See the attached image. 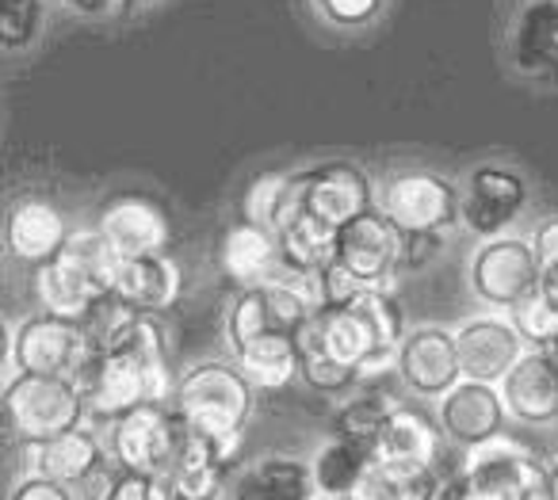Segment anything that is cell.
<instances>
[{
    "label": "cell",
    "mask_w": 558,
    "mask_h": 500,
    "mask_svg": "<svg viewBox=\"0 0 558 500\" xmlns=\"http://www.w3.org/2000/svg\"><path fill=\"white\" fill-rule=\"evenodd\" d=\"M318 332L322 347L333 359L356 367L372 382L383 370H395L398 344H402L410 329H405V317L395 291L364 286L352 302L318 314Z\"/></svg>",
    "instance_id": "cell-1"
},
{
    "label": "cell",
    "mask_w": 558,
    "mask_h": 500,
    "mask_svg": "<svg viewBox=\"0 0 558 500\" xmlns=\"http://www.w3.org/2000/svg\"><path fill=\"white\" fill-rule=\"evenodd\" d=\"M256 405V386L233 359H203L192 363L177 378L172 393V413L180 416L187 431L222 447H241L248 416Z\"/></svg>",
    "instance_id": "cell-2"
},
{
    "label": "cell",
    "mask_w": 558,
    "mask_h": 500,
    "mask_svg": "<svg viewBox=\"0 0 558 500\" xmlns=\"http://www.w3.org/2000/svg\"><path fill=\"white\" fill-rule=\"evenodd\" d=\"M543 264L535 241L524 233H505L494 241H478L466 256V286L486 309L512 314L520 302L539 291Z\"/></svg>",
    "instance_id": "cell-3"
},
{
    "label": "cell",
    "mask_w": 558,
    "mask_h": 500,
    "mask_svg": "<svg viewBox=\"0 0 558 500\" xmlns=\"http://www.w3.org/2000/svg\"><path fill=\"white\" fill-rule=\"evenodd\" d=\"M4 416H9L12 436H20V443L32 447L65 436L73 428H85L88 405L81 386L70 378L24 375L4 390Z\"/></svg>",
    "instance_id": "cell-4"
},
{
    "label": "cell",
    "mask_w": 558,
    "mask_h": 500,
    "mask_svg": "<svg viewBox=\"0 0 558 500\" xmlns=\"http://www.w3.org/2000/svg\"><path fill=\"white\" fill-rule=\"evenodd\" d=\"M456 477L466 500H543L547 492V466L509 436L466 454Z\"/></svg>",
    "instance_id": "cell-5"
},
{
    "label": "cell",
    "mask_w": 558,
    "mask_h": 500,
    "mask_svg": "<svg viewBox=\"0 0 558 500\" xmlns=\"http://www.w3.org/2000/svg\"><path fill=\"white\" fill-rule=\"evenodd\" d=\"M459 184L433 169H398L383 180L379 210L402 233H448L459 225Z\"/></svg>",
    "instance_id": "cell-6"
},
{
    "label": "cell",
    "mask_w": 558,
    "mask_h": 500,
    "mask_svg": "<svg viewBox=\"0 0 558 500\" xmlns=\"http://www.w3.org/2000/svg\"><path fill=\"white\" fill-rule=\"evenodd\" d=\"M459 225L478 241H494L512 233L527 207V180L512 164H474L459 184Z\"/></svg>",
    "instance_id": "cell-7"
},
{
    "label": "cell",
    "mask_w": 558,
    "mask_h": 500,
    "mask_svg": "<svg viewBox=\"0 0 558 500\" xmlns=\"http://www.w3.org/2000/svg\"><path fill=\"white\" fill-rule=\"evenodd\" d=\"M111 436V459L119 469H131L142 477H165L180 459V443H184V424L172 413V405H142L134 413L119 416L108 424Z\"/></svg>",
    "instance_id": "cell-8"
},
{
    "label": "cell",
    "mask_w": 558,
    "mask_h": 500,
    "mask_svg": "<svg viewBox=\"0 0 558 500\" xmlns=\"http://www.w3.org/2000/svg\"><path fill=\"white\" fill-rule=\"evenodd\" d=\"M402 248L405 233L379 207H372L367 215L352 218L349 225L337 230L333 264H341L360 286L395 291V279L402 276Z\"/></svg>",
    "instance_id": "cell-9"
},
{
    "label": "cell",
    "mask_w": 558,
    "mask_h": 500,
    "mask_svg": "<svg viewBox=\"0 0 558 500\" xmlns=\"http://www.w3.org/2000/svg\"><path fill=\"white\" fill-rule=\"evenodd\" d=\"M93 344H88L81 321L54 314H32L16 325V359L24 375L43 378H70L77 382L81 370L93 363Z\"/></svg>",
    "instance_id": "cell-10"
},
{
    "label": "cell",
    "mask_w": 558,
    "mask_h": 500,
    "mask_svg": "<svg viewBox=\"0 0 558 500\" xmlns=\"http://www.w3.org/2000/svg\"><path fill=\"white\" fill-rule=\"evenodd\" d=\"M395 375L417 401H440L463 382L456 329L448 325H413L398 344Z\"/></svg>",
    "instance_id": "cell-11"
},
{
    "label": "cell",
    "mask_w": 558,
    "mask_h": 500,
    "mask_svg": "<svg viewBox=\"0 0 558 500\" xmlns=\"http://www.w3.org/2000/svg\"><path fill=\"white\" fill-rule=\"evenodd\" d=\"M456 344L463 378L489 386H501L509 378V370L527 355V340L520 337L512 314H497V309L463 317L456 325Z\"/></svg>",
    "instance_id": "cell-12"
},
{
    "label": "cell",
    "mask_w": 558,
    "mask_h": 500,
    "mask_svg": "<svg viewBox=\"0 0 558 500\" xmlns=\"http://www.w3.org/2000/svg\"><path fill=\"white\" fill-rule=\"evenodd\" d=\"M81 393H85L88 420H119V416L134 413L142 405H154V390H149V375L142 359L131 347H116V352L93 355L77 378Z\"/></svg>",
    "instance_id": "cell-13"
},
{
    "label": "cell",
    "mask_w": 558,
    "mask_h": 500,
    "mask_svg": "<svg viewBox=\"0 0 558 500\" xmlns=\"http://www.w3.org/2000/svg\"><path fill=\"white\" fill-rule=\"evenodd\" d=\"M509 420L512 416L505 408L501 386H489V382L463 378L456 390L436 401V424H440L444 439L466 454L509 436Z\"/></svg>",
    "instance_id": "cell-14"
},
{
    "label": "cell",
    "mask_w": 558,
    "mask_h": 500,
    "mask_svg": "<svg viewBox=\"0 0 558 500\" xmlns=\"http://www.w3.org/2000/svg\"><path fill=\"white\" fill-rule=\"evenodd\" d=\"M505 50L520 77L558 85V0H524L509 20Z\"/></svg>",
    "instance_id": "cell-15"
},
{
    "label": "cell",
    "mask_w": 558,
    "mask_h": 500,
    "mask_svg": "<svg viewBox=\"0 0 558 500\" xmlns=\"http://www.w3.org/2000/svg\"><path fill=\"white\" fill-rule=\"evenodd\" d=\"M311 187H306V210L318 215L322 222H329L333 230L349 225L352 218L367 215L372 207H379L375 184L360 164L352 161H326L306 169Z\"/></svg>",
    "instance_id": "cell-16"
},
{
    "label": "cell",
    "mask_w": 558,
    "mask_h": 500,
    "mask_svg": "<svg viewBox=\"0 0 558 500\" xmlns=\"http://www.w3.org/2000/svg\"><path fill=\"white\" fill-rule=\"evenodd\" d=\"M501 398L517 424L527 428L558 424V359L550 347H527V355L501 382Z\"/></svg>",
    "instance_id": "cell-17"
},
{
    "label": "cell",
    "mask_w": 558,
    "mask_h": 500,
    "mask_svg": "<svg viewBox=\"0 0 558 500\" xmlns=\"http://www.w3.org/2000/svg\"><path fill=\"white\" fill-rule=\"evenodd\" d=\"M444 431L433 413H425L413 401H398L375 439L379 462H405V466H440L444 459Z\"/></svg>",
    "instance_id": "cell-18"
},
{
    "label": "cell",
    "mask_w": 558,
    "mask_h": 500,
    "mask_svg": "<svg viewBox=\"0 0 558 500\" xmlns=\"http://www.w3.org/2000/svg\"><path fill=\"white\" fill-rule=\"evenodd\" d=\"M70 225H65L62 210L47 199H20L9 210V222H4V245L9 256L20 264H32L43 268L47 260H54L58 253L70 241Z\"/></svg>",
    "instance_id": "cell-19"
},
{
    "label": "cell",
    "mask_w": 558,
    "mask_h": 500,
    "mask_svg": "<svg viewBox=\"0 0 558 500\" xmlns=\"http://www.w3.org/2000/svg\"><path fill=\"white\" fill-rule=\"evenodd\" d=\"M104 466H108V447L100 443V436L88 424L58 439H47V443L27 447V474L50 477V481H62L70 489L93 481Z\"/></svg>",
    "instance_id": "cell-20"
},
{
    "label": "cell",
    "mask_w": 558,
    "mask_h": 500,
    "mask_svg": "<svg viewBox=\"0 0 558 500\" xmlns=\"http://www.w3.org/2000/svg\"><path fill=\"white\" fill-rule=\"evenodd\" d=\"M96 230L108 237V245L119 256H149V253H165L169 245V218L157 203L138 199V195H123V199H111L104 207Z\"/></svg>",
    "instance_id": "cell-21"
},
{
    "label": "cell",
    "mask_w": 558,
    "mask_h": 500,
    "mask_svg": "<svg viewBox=\"0 0 558 500\" xmlns=\"http://www.w3.org/2000/svg\"><path fill=\"white\" fill-rule=\"evenodd\" d=\"M226 500H318L311 462L295 454H264L230 477Z\"/></svg>",
    "instance_id": "cell-22"
},
{
    "label": "cell",
    "mask_w": 558,
    "mask_h": 500,
    "mask_svg": "<svg viewBox=\"0 0 558 500\" xmlns=\"http://www.w3.org/2000/svg\"><path fill=\"white\" fill-rule=\"evenodd\" d=\"M180 264L165 253H149V256H119L116 268V286L111 291L123 302H131L138 314H165L172 302L180 298Z\"/></svg>",
    "instance_id": "cell-23"
},
{
    "label": "cell",
    "mask_w": 558,
    "mask_h": 500,
    "mask_svg": "<svg viewBox=\"0 0 558 500\" xmlns=\"http://www.w3.org/2000/svg\"><path fill=\"white\" fill-rule=\"evenodd\" d=\"M218 264L222 271L233 279V283L245 291V286H260L268 279L279 276L283 268V253H279V241L276 233L260 230L253 222H233L222 237V248H218Z\"/></svg>",
    "instance_id": "cell-24"
},
{
    "label": "cell",
    "mask_w": 558,
    "mask_h": 500,
    "mask_svg": "<svg viewBox=\"0 0 558 500\" xmlns=\"http://www.w3.org/2000/svg\"><path fill=\"white\" fill-rule=\"evenodd\" d=\"M32 286H35V298H39L43 314L70 317V321H81L85 309L93 306L100 294H108V291H100L77 264L65 260L62 253H58L54 260L43 264V268H35Z\"/></svg>",
    "instance_id": "cell-25"
},
{
    "label": "cell",
    "mask_w": 558,
    "mask_h": 500,
    "mask_svg": "<svg viewBox=\"0 0 558 500\" xmlns=\"http://www.w3.org/2000/svg\"><path fill=\"white\" fill-rule=\"evenodd\" d=\"M375 466V447L352 443V439L329 436L326 443H318L311 459L314 485H318V497H356L360 485L367 481Z\"/></svg>",
    "instance_id": "cell-26"
},
{
    "label": "cell",
    "mask_w": 558,
    "mask_h": 500,
    "mask_svg": "<svg viewBox=\"0 0 558 500\" xmlns=\"http://www.w3.org/2000/svg\"><path fill=\"white\" fill-rule=\"evenodd\" d=\"M444 466H405V462H379L375 459L367 481L360 485V500H440L448 481Z\"/></svg>",
    "instance_id": "cell-27"
},
{
    "label": "cell",
    "mask_w": 558,
    "mask_h": 500,
    "mask_svg": "<svg viewBox=\"0 0 558 500\" xmlns=\"http://www.w3.org/2000/svg\"><path fill=\"white\" fill-rule=\"evenodd\" d=\"M233 363L245 370V378L256 390H283L303 370V352H299V337H291V332H268V337L241 347Z\"/></svg>",
    "instance_id": "cell-28"
},
{
    "label": "cell",
    "mask_w": 558,
    "mask_h": 500,
    "mask_svg": "<svg viewBox=\"0 0 558 500\" xmlns=\"http://www.w3.org/2000/svg\"><path fill=\"white\" fill-rule=\"evenodd\" d=\"M276 241L283 253V268H329L337 256V230L311 210H303L288 230H279Z\"/></svg>",
    "instance_id": "cell-29"
},
{
    "label": "cell",
    "mask_w": 558,
    "mask_h": 500,
    "mask_svg": "<svg viewBox=\"0 0 558 500\" xmlns=\"http://www.w3.org/2000/svg\"><path fill=\"white\" fill-rule=\"evenodd\" d=\"M134 321H138V309H134L131 302L119 298L116 291H108L85 309V317H81V329H85L93 352L104 355V352H116V347L126 344Z\"/></svg>",
    "instance_id": "cell-30"
},
{
    "label": "cell",
    "mask_w": 558,
    "mask_h": 500,
    "mask_svg": "<svg viewBox=\"0 0 558 500\" xmlns=\"http://www.w3.org/2000/svg\"><path fill=\"white\" fill-rule=\"evenodd\" d=\"M395 405L398 401H390L387 393H379V390L352 393V398H344L341 408L333 413V436L375 447V439H379L383 424H387V416Z\"/></svg>",
    "instance_id": "cell-31"
},
{
    "label": "cell",
    "mask_w": 558,
    "mask_h": 500,
    "mask_svg": "<svg viewBox=\"0 0 558 500\" xmlns=\"http://www.w3.org/2000/svg\"><path fill=\"white\" fill-rule=\"evenodd\" d=\"M47 32V0H0V47L24 54Z\"/></svg>",
    "instance_id": "cell-32"
},
{
    "label": "cell",
    "mask_w": 558,
    "mask_h": 500,
    "mask_svg": "<svg viewBox=\"0 0 558 500\" xmlns=\"http://www.w3.org/2000/svg\"><path fill=\"white\" fill-rule=\"evenodd\" d=\"M299 352H303V370H299V378H303L314 393H326V398H344V393L367 386V378L360 375L356 367L333 359L326 347H299Z\"/></svg>",
    "instance_id": "cell-33"
},
{
    "label": "cell",
    "mask_w": 558,
    "mask_h": 500,
    "mask_svg": "<svg viewBox=\"0 0 558 500\" xmlns=\"http://www.w3.org/2000/svg\"><path fill=\"white\" fill-rule=\"evenodd\" d=\"M390 0H311V12L322 27L341 35H360L387 16Z\"/></svg>",
    "instance_id": "cell-34"
},
{
    "label": "cell",
    "mask_w": 558,
    "mask_h": 500,
    "mask_svg": "<svg viewBox=\"0 0 558 500\" xmlns=\"http://www.w3.org/2000/svg\"><path fill=\"white\" fill-rule=\"evenodd\" d=\"M512 321L527 340V347H550L558 340V302L547 291H535L532 298L512 309Z\"/></svg>",
    "instance_id": "cell-35"
},
{
    "label": "cell",
    "mask_w": 558,
    "mask_h": 500,
    "mask_svg": "<svg viewBox=\"0 0 558 500\" xmlns=\"http://www.w3.org/2000/svg\"><path fill=\"white\" fill-rule=\"evenodd\" d=\"M288 176L291 172H271V176L253 180V187L245 192V222L276 233V218H279V207H283Z\"/></svg>",
    "instance_id": "cell-36"
},
{
    "label": "cell",
    "mask_w": 558,
    "mask_h": 500,
    "mask_svg": "<svg viewBox=\"0 0 558 500\" xmlns=\"http://www.w3.org/2000/svg\"><path fill=\"white\" fill-rule=\"evenodd\" d=\"M100 500H157L154 497V477L131 474V469H119L108 485H104Z\"/></svg>",
    "instance_id": "cell-37"
},
{
    "label": "cell",
    "mask_w": 558,
    "mask_h": 500,
    "mask_svg": "<svg viewBox=\"0 0 558 500\" xmlns=\"http://www.w3.org/2000/svg\"><path fill=\"white\" fill-rule=\"evenodd\" d=\"M9 500H77V497H73L70 485L50 481V477H39V474H27L16 481V489H12Z\"/></svg>",
    "instance_id": "cell-38"
},
{
    "label": "cell",
    "mask_w": 558,
    "mask_h": 500,
    "mask_svg": "<svg viewBox=\"0 0 558 500\" xmlns=\"http://www.w3.org/2000/svg\"><path fill=\"white\" fill-rule=\"evenodd\" d=\"M444 248V233H405L402 271H417Z\"/></svg>",
    "instance_id": "cell-39"
},
{
    "label": "cell",
    "mask_w": 558,
    "mask_h": 500,
    "mask_svg": "<svg viewBox=\"0 0 558 500\" xmlns=\"http://www.w3.org/2000/svg\"><path fill=\"white\" fill-rule=\"evenodd\" d=\"M70 16H77V20H111L119 9H123V0H58Z\"/></svg>",
    "instance_id": "cell-40"
},
{
    "label": "cell",
    "mask_w": 558,
    "mask_h": 500,
    "mask_svg": "<svg viewBox=\"0 0 558 500\" xmlns=\"http://www.w3.org/2000/svg\"><path fill=\"white\" fill-rule=\"evenodd\" d=\"M535 241V253H539V264H555L558 260V215L555 218H543L532 233Z\"/></svg>",
    "instance_id": "cell-41"
},
{
    "label": "cell",
    "mask_w": 558,
    "mask_h": 500,
    "mask_svg": "<svg viewBox=\"0 0 558 500\" xmlns=\"http://www.w3.org/2000/svg\"><path fill=\"white\" fill-rule=\"evenodd\" d=\"M539 291H547L550 298L558 302V260H555V264H543V279H539Z\"/></svg>",
    "instance_id": "cell-42"
},
{
    "label": "cell",
    "mask_w": 558,
    "mask_h": 500,
    "mask_svg": "<svg viewBox=\"0 0 558 500\" xmlns=\"http://www.w3.org/2000/svg\"><path fill=\"white\" fill-rule=\"evenodd\" d=\"M543 500H558V459L547 466V492H543Z\"/></svg>",
    "instance_id": "cell-43"
},
{
    "label": "cell",
    "mask_w": 558,
    "mask_h": 500,
    "mask_svg": "<svg viewBox=\"0 0 558 500\" xmlns=\"http://www.w3.org/2000/svg\"><path fill=\"white\" fill-rule=\"evenodd\" d=\"M126 9H146V4H154V0H123Z\"/></svg>",
    "instance_id": "cell-44"
},
{
    "label": "cell",
    "mask_w": 558,
    "mask_h": 500,
    "mask_svg": "<svg viewBox=\"0 0 558 500\" xmlns=\"http://www.w3.org/2000/svg\"><path fill=\"white\" fill-rule=\"evenodd\" d=\"M318 500H360V497H318Z\"/></svg>",
    "instance_id": "cell-45"
},
{
    "label": "cell",
    "mask_w": 558,
    "mask_h": 500,
    "mask_svg": "<svg viewBox=\"0 0 558 500\" xmlns=\"http://www.w3.org/2000/svg\"><path fill=\"white\" fill-rule=\"evenodd\" d=\"M550 355H555V359H558V340H555V344H550Z\"/></svg>",
    "instance_id": "cell-46"
}]
</instances>
